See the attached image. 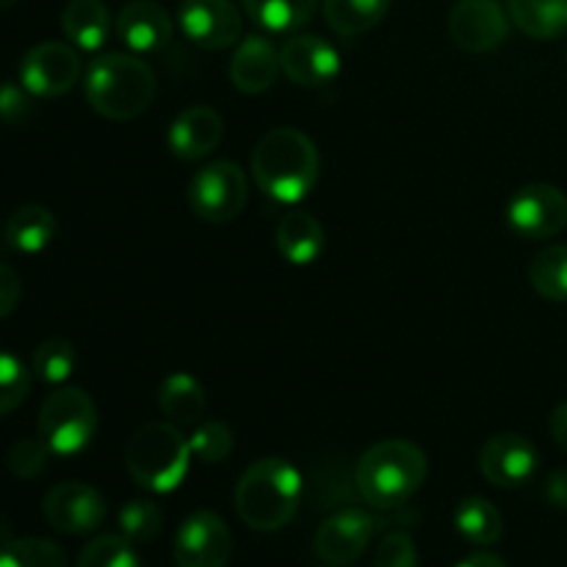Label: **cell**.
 <instances>
[{
  "instance_id": "6da1fadb",
  "label": "cell",
  "mask_w": 567,
  "mask_h": 567,
  "mask_svg": "<svg viewBox=\"0 0 567 567\" xmlns=\"http://www.w3.org/2000/svg\"><path fill=\"white\" fill-rule=\"evenodd\" d=\"M321 158L316 142L297 127H275L252 150V177L275 203L297 205L313 192Z\"/></svg>"
},
{
  "instance_id": "7a4b0ae2",
  "label": "cell",
  "mask_w": 567,
  "mask_h": 567,
  "mask_svg": "<svg viewBox=\"0 0 567 567\" xmlns=\"http://www.w3.org/2000/svg\"><path fill=\"white\" fill-rule=\"evenodd\" d=\"M426 480V454L413 441L388 437L365 449L354 468V487L374 509H399Z\"/></svg>"
},
{
  "instance_id": "3957f363",
  "label": "cell",
  "mask_w": 567,
  "mask_h": 567,
  "mask_svg": "<svg viewBox=\"0 0 567 567\" xmlns=\"http://www.w3.org/2000/svg\"><path fill=\"white\" fill-rule=\"evenodd\" d=\"M302 474L282 457L255 460L236 485V513L249 529L277 532L302 504Z\"/></svg>"
},
{
  "instance_id": "277c9868",
  "label": "cell",
  "mask_w": 567,
  "mask_h": 567,
  "mask_svg": "<svg viewBox=\"0 0 567 567\" xmlns=\"http://www.w3.org/2000/svg\"><path fill=\"white\" fill-rule=\"evenodd\" d=\"M83 92L89 105L105 120H136L153 105L155 72L133 53H103L89 64Z\"/></svg>"
},
{
  "instance_id": "5b68a950",
  "label": "cell",
  "mask_w": 567,
  "mask_h": 567,
  "mask_svg": "<svg viewBox=\"0 0 567 567\" xmlns=\"http://www.w3.org/2000/svg\"><path fill=\"white\" fill-rule=\"evenodd\" d=\"M192 457V443L172 421L144 424L133 432L125 449L127 474L150 493H169L181 487Z\"/></svg>"
},
{
  "instance_id": "8992f818",
  "label": "cell",
  "mask_w": 567,
  "mask_h": 567,
  "mask_svg": "<svg viewBox=\"0 0 567 567\" xmlns=\"http://www.w3.org/2000/svg\"><path fill=\"white\" fill-rule=\"evenodd\" d=\"M37 430L55 457H75L94 441L97 408L81 388H55L42 402Z\"/></svg>"
},
{
  "instance_id": "52a82bcc",
  "label": "cell",
  "mask_w": 567,
  "mask_h": 567,
  "mask_svg": "<svg viewBox=\"0 0 567 567\" xmlns=\"http://www.w3.org/2000/svg\"><path fill=\"white\" fill-rule=\"evenodd\" d=\"M249 186L241 166L233 161H210L188 183V205L194 216L208 225H225L241 216Z\"/></svg>"
},
{
  "instance_id": "ba28073f",
  "label": "cell",
  "mask_w": 567,
  "mask_h": 567,
  "mask_svg": "<svg viewBox=\"0 0 567 567\" xmlns=\"http://www.w3.org/2000/svg\"><path fill=\"white\" fill-rule=\"evenodd\" d=\"M507 225L515 236L543 241L567 227V194L551 183H529L507 203Z\"/></svg>"
},
{
  "instance_id": "9c48e42d",
  "label": "cell",
  "mask_w": 567,
  "mask_h": 567,
  "mask_svg": "<svg viewBox=\"0 0 567 567\" xmlns=\"http://www.w3.org/2000/svg\"><path fill=\"white\" fill-rule=\"evenodd\" d=\"M382 526H385V520L380 515H371L369 509H338L319 526L313 548L324 565L349 567L363 557L365 548L371 546V540H374Z\"/></svg>"
},
{
  "instance_id": "30bf717a",
  "label": "cell",
  "mask_w": 567,
  "mask_h": 567,
  "mask_svg": "<svg viewBox=\"0 0 567 567\" xmlns=\"http://www.w3.org/2000/svg\"><path fill=\"white\" fill-rule=\"evenodd\" d=\"M81 78V55L66 42H39L22 55L20 83L33 97H61Z\"/></svg>"
},
{
  "instance_id": "8fae6325",
  "label": "cell",
  "mask_w": 567,
  "mask_h": 567,
  "mask_svg": "<svg viewBox=\"0 0 567 567\" xmlns=\"http://www.w3.org/2000/svg\"><path fill=\"white\" fill-rule=\"evenodd\" d=\"M177 567H227L233 557V535L225 520L210 509L188 515L172 548Z\"/></svg>"
},
{
  "instance_id": "7c38bea8",
  "label": "cell",
  "mask_w": 567,
  "mask_h": 567,
  "mask_svg": "<svg viewBox=\"0 0 567 567\" xmlns=\"http://www.w3.org/2000/svg\"><path fill=\"white\" fill-rule=\"evenodd\" d=\"M42 515L61 535H89L103 526L109 504L97 487L86 482H61L50 487L42 502Z\"/></svg>"
},
{
  "instance_id": "4fadbf2b",
  "label": "cell",
  "mask_w": 567,
  "mask_h": 567,
  "mask_svg": "<svg viewBox=\"0 0 567 567\" xmlns=\"http://www.w3.org/2000/svg\"><path fill=\"white\" fill-rule=\"evenodd\" d=\"M183 37L205 50H227L244 31L241 11L233 0H183L177 9Z\"/></svg>"
},
{
  "instance_id": "5bb4252c",
  "label": "cell",
  "mask_w": 567,
  "mask_h": 567,
  "mask_svg": "<svg viewBox=\"0 0 567 567\" xmlns=\"http://www.w3.org/2000/svg\"><path fill=\"white\" fill-rule=\"evenodd\" d=\"M449 37L468 53H491L509 37V17L498 0H457L449 14Z\"/></svg>"
},
{
  "instance_id": "9a60e30c",
  "label": "cell",
  "mask_w": 567,
  "mask_h": 567,
  "mask_svg": "<svg viewBox=\"0 0 567 567\" xmlns=\"http://www.w3.org/2000/svg\"><path fill=\"white\" fill-rule=\"evenodd\" d=\"M540 452L529 437L518 432H502L487 437L480 449V474L493 487H520L535 476Z\"/></svg>"
},
{
  "instance_id": "2e32d148",
  "label": "cell",
  "mask_w": 567,
  "mask_h": 567,
  "mask_svg": "<svg viewBox=\"0 0 567 567\" xmlns=\"http://www.w3.org/2000/svg\"><path fill=\"white\" fill-rule=\"evenodd\" d=\"M280 66L297 86H327L341 72V55L319 33H293L280 48Z\"/></svg>"
},
{
  "instance_id": "e0dca14e",
  "label": "cell",
  "mask_w": 567,
  "mask_h": 567,
  "mask_svg": "<svg viewBox=\"0 0 567 567\" xmlns=\"http://www.w3.org/2000/svg\"><path fill=\"white\" fill-rule=\"evenodd\" d=\"M175 22L153 0H131L116 14V37L131 53H158L169 44Z\"/></svg>"
},
{
  "instance_id": "ac0fdd59",
  "label": "cell",
  "mask_w": 567,
  "mask_h": 567,
  "mask_svg": "<svg viewBox=\"0 0 567 567\" xmlns=\"http://www.w3.org/2000/svg\"><path fill=\"white\" fill-rule=\"evenodd\" d=\"M221 136H225V122H221L219 111L208 109V105H192L172 120L166 144H169L172 155H177L181 161H199L219 147Z\"/></svg>"
},
{
  "instance_id": "d6986e66",
  "label": "cell",
  "mask_w": 567,
  "mask_h": 567,
  "mask_svg": "<svg viewBox=\"0 0 567 567\" xmlns=\"http://www.w3.org/2000/svg\"><path fill=\"white\" fill-rule=\"evenodd\" d=\"M280 70V50L260 33L244 39L230 59V81L244 94H260L271 89Z\"/></svg>"
},
{
  "instance_id": "ffe728a7",
  "label": "cell",
  "mask_w": 567,
  "mask_h": 567,
  "mask_svg": "<svg viewBox=\"0 0 567 567\" xmlns=\"http://www.w3.org/2000/svg\"><path fill=\"white\" fill-rule=\"evenodd\" d=\"M277 252L293 266H310L324 255L327 236L321 221L308 210H291L280 219L275 233Z\"/></svg>"
},
{
  "instance_id": "44dd1931",
  "label": "cell",
  "mask_w": 567,
  "mask_h": 567,
  "mask_svg": "<svg viewBox=\"0 0 567 567\" xmlns=\"http://www.w3.org/2000/svg\"><path fill=\"white\" fill-rule=\"evenodd\" d=\"M61 31L72 48L97 53L111 33V11L103 0H70L61 11Z\"/></svg>"
},
{
  "instance_id": "7402d4cb",
  "label": "cell",
  "mask_w": 567,
  "mask_h": 567,
  "mask_svg": "<svg viewBox=\"0 0 567 567\" xmlns=\"http://www.w3.org/2000/svg\"><path fill=\"white\" fill-rule=\"evenodd\" d=\"M59 221L44 205H22L6 221L3 238L14 252L37 255L53 244Z\"/></svg>"
},
{
  "instance_id": "603a6c76",
  "label": "cell",
  "mask_w": 567,
  "mask_h": 567,
  "mask_svg": "<svg viewBox=\"0 0 567 567\" xmlns=\"http://www.w3.org/2000/svg\"><path fill=\"white\" fill-rule=\"evenodd\" d=\"M158 408L172 424H199L205 413V391L197 377L186 374V371H175L166 377L158 388Z\"/></svg>"
},
{
  "instance_id": "cb8c5ba5",
  "label": "cell",
  "mask_w": 567,
  "mask_h": 567,
  "mask_svg": "<svg viewBox=\"0 0 567 567\" xmlns=\"http://www.w3.org/2000/svg\"><path fill=\"white\" fill-rule=\"evenodd\" d=\"M393 0H321L324 20L338 37L354 39L380 25Z\"/></svg>"
},
{
  "instance_id": "d4e9b609",
  "label": "cell",
  "mask_w": 567,
  "mask_h": 567,
  "mask_svg": "<svg viewBox=\"0 0 567 567\" xmlns=\"http://www.w3.org/2000/svg\"><path fill=\"white\" fill-rule=\"evenodd\" d=\"M507 14L532 39L567 33V0H507Z\"/></svg>"
},
{
  "instance_id": "484cf974",
  "label": "cell",
  "mask_w": 567,
  "mask_h": 567,
  "mask_svg": "<svg viewBox=\"0 0 567 567\" xmlns=\"http://www.w3.org/2000/svg\"><path fill=\"white\" fill-rule=\"evenodd\" d=\"M244 11L269 33H297L313 20L319 0H241Z\"/></svg>"
},
{
  "instance_id": "4316f807",
  "label": "cell",
  "mask_w": 567,
  "mask_h": 567,
  "mask_svg": "<svg viewBox=\"0 0 567 567\" xmlns=\"http://www.w3.org/2000/svg\"><path fill=\"white\" fill-rule=\"evenodd\" d=\"M454 529L471 546H496L504 535V518L493 502L482 496H471L454 509Z\"/></svg>"
},
{
  "instance_id": "83f0119b",
  "label": "cell",
  "mask_w": 567,
  "mask_h": 567,
  "mask_svg": "<svg viewBox=\"0 0 567 567\" xmlns=\"http://www.w3.org/2000/svg\"><path fill=\"white\" fill-rule=\"evenodd\" d=\"M529 282L548 302H567V244L540 249L529 264Z\"/></svg>"
},
{
  "instance_id": "f1b7e54d",
  "label": "cell",
  "mask_w": 567,
  "mask_h": 567,
  "mask_svg": "<svg viewBox=\"0 0 567 567\" xmlns=\"http://www.w3.org/2000/svg\"><path fill=\"white\" fill-rule=\"evenodd\" d=\"M0 567H70L59 543L44 537H20L0 548Z\"/></svg>"
},
{
  "instance_id": "f546056e",
  "label": "cell",
  "mask_w": 567,
  "mask_h": 567,
  "mask_svg": "<svg viewBox=\"0 0 567 567\" xmlns=\"http://www.w3.org/2000/svg\"><path fill=\"white\" fill-rule=\"evenodd\" d=\"M75 365V347L70 341H64V338H48V341H42L31 360V371L39 380L48 382V385H61V382L70 380Z\"/></svg>"
},
{
  "instance_id": "4dcf8cb0",
  "label": "cell",
  "mask_w": 567,
  "mask_h": 567,
  "mask_svg": "<svg viewBox=\"0 0 567 567\" xmlns=\"http://www.w3.org/2000/svg\"><path fill=\"white\" fill-rule=\"evenodd\" d=\"M78 567H142V563L127 537L100 535L83 546Z\"/></svg>"
},
{
  "instance_id": "1f68e13d",
  "label": "cell",
  "mask_w": 567,
  "mask_h": 567,
  "mask_svg": "<svg viewBox=\"0 0 567 567\" xmlns=\"http://www.w3.org/2000/svg\"><path fill=\"white\" fill-rule=\"evenodd\" d=\"M164 529V513L158 504L147 498H133L120 509V535L136 546V543H150Z\"/></svg>"
},
{
  "instance_id": "d6a6232c",
  "label": "cell",
  "mask_w": 567,
  "mask_h": 567,
  "mask_svg": "<svg viewBox=\"0 0 567 567\" xmlns=\"http://www.w3.org/2000/svg\"><path fill=\"white\" fill-rule=\"evenodd\" d=\"M188 443H192V454L199 463L214 465L225 463L230 457L233 446H236V437H233V430L225 421H203L188 435Z\"/></svg>"
},
{
  "instance_id": "836d02e7",
  "label": "cell",
  "mask_w": 567,
  "mask_h": 567,
  "mask_svg": "<svg viewBox=\"0 0 567 567\" xmlns=\"http://www.w3.org/2000/svg\"><path fill=\"white\" fill-rule=\"evenodd\" d=\"M31 393V371L17 354L0 352V415L20 408Z\"/></svg>"
},
{
  "instance_id": "e575fe53",
  "label": "cell",
  "mask_w": 567,
  "mask_h": 567,
  "mask_svg": "<svg viewBox=\"0 0 567 567\" xmlns=\"http://www.w3.org/2000/svg\"><path fill=\"white\" fill-rule=\"evenodd\" d=\"M50 449L44 446L42 437H22L14 446L9 449V457H6V465H9L11 474L17 480H37L39 474H44L50 460Z\"/></svg>"
},
{
  "instance_id": "d590c367",
  "label": "cell",
  "mask_w": 567,
  "mask_h": 567,
  "mask_svg": "<svg viewBox=\"0 0 567 567\" xmlns=\"http://www.w3.org/2000/svg\"><path fill=\"white\" fill-rule=\"evenodd\" d=\"M374 567H419V546L408 532H388L377 543Z\"/></svg>"
},
{
  "instance_id": "8d00e7d4",
  "label": "cell",
  "mask_w": 567,
  "mask_h": 567,
  "mask_svg": "<svg viewBox=\"0 0 567 567\" xmlns=\"http://www.w3.org/2000/svg\"><path fill=\"white\" fill-rule=\"evenodd\" d=\"M33 94L22 83H0V120L6 125H25L33 114Z\"/></svg>"
},
{
  "instance_id": "74e56055",
  "label": "cell",
  "mask_w": 567,
  "mask_h": 567,
  "mask_svg": "<svg viewBox=\"0 0 567 567\" xmlns=\"http://www.w3.org/2000/svg\"><path fill=\"white\" fill-rule=\"evenodd\" d=\"M22 297V286H20V277L11 266L0 264V319L14 313V308L20 305Z\"/></svg>"
},
{
  "instance_id": "f35d334b",
  "label": "cell",
  "mask_w": 567,
  "mask_h": 567,
  "mask_svg": "<svg viewBox=\"0 0 567 567\" xmlns=\"http://www.w3.org/2000/svg\"><path fill=\"white\" fill-rule=\"evenodd\" d=\"M543 498H546L551 507L557 509H567V468L554 471L551 476L543 485Z\"/></svg>"
},
{
  "instance_id": "ab89813d",
  "label": "cell",
  "mask_w": 567,
  "mask_h": 567,
  "mask_svg": "<svg viewBox=\"0 0 567 567\" xmlns=\"http://www.w3.org/2000/svg\"><path fill=\"white\" fill-rule=\"evenodd\" d=\"M548 430H551L554 443H557L559 449H565V452H567V402L554 408L551 419H548Z\"/></svg>"
},
{
  "instance_id": "60d3db41",
  "label": "cell",
  "mask_w": 567,
  "mask_h": 567,
  "mask_svg": "<svg viewBox=\"0 0 567 567\" xmlns=\"http://www.w3.org/2000/svg\"><path fill=\"white\" fill-rule=\"evenodd\" d=\"M454 567H507V563L491 551H476V554H468L465 559H460Z\"/></svg>"
},
{
  "instance_id": "b9f144b4",
  "label": "cell",
  "mask_w": 567,
  "mask_h": 567,
  "mask_svg": "<svg viewBox=\"0 0 567 567\" xmlns=\"http://www.w3.org/2000/svg\"><path fill=\"white\" fill-rule=\"evenodd\" d=\"M14 3H17V0H0V11L11 9V6H14Z\"/></svg>"
}]
</instances>
